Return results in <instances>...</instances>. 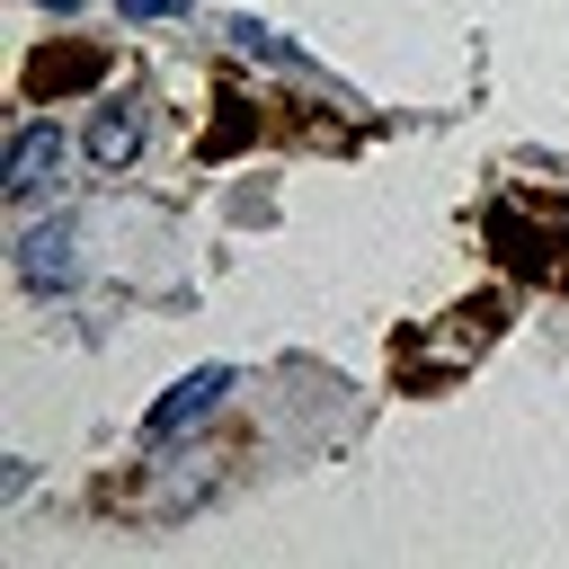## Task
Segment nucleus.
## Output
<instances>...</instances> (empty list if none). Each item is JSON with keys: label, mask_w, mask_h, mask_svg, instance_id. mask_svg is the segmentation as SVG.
Segmentation results:
<instances>
[{"label": "nucleus", "mask_w": 569, "mask_h": 569, "mask_svg": "<svg viewBox=\"0 0 569 569\" xmlns=\"http://www.w3.org/2000/svg\"><path fill=\"white\" fill-rule=\"evenodd\" d=\"M116 9H124V18H178L187 0H116Z\"/></svg>", "instance_id": "obj_8"}, {"label": "nucleus", "mask_w": 569, "mask_h": 569, "mask_svg": "<svg viewBox=\"0 0 569 569\" xmlns=\"http://www.w3.org/2000/svg\"><path fill=\"white\" fill-rule=\"evenodd\" d=\"M98 80V53L89 44H44L36 71H27V98H62V89H89Z\"/></svg>", "instance_id": "obj_6"}, {"label": "nucleus", "mask_w": 569, "mask_h": 569, "mask_svg": "<svg viewBox=\"0 0 569 569\" xmlns=\"http://www.w3.org/2000/svg\"><path fill=\"white\" fill-rule=\"evenodd\" d=\"M53 169H62V133H53V124H27V133L9 142V160H0V196L18 204V196H36Z\"/></svg>", "instance_id": "obj_5"}, {"label": "nucleus", "mask_w": 569, "mask_h": 569, "mask_svg": "<svg viewBox=\"0 0 569 569\" xmlns=\"http://www.w3.org/2000/svg\"><path fill=\"white\" fill-rule=\"evenodd\" d=\"M44 9H80V0H44Z\"/></svg>", "instance_id": "obj_9"}, {"label": "nucleus", "mask_w": 569, "mask_h": 569, "mask_svg": "<svg viewBox=\"0 0 569 569\" xmlns=\"http://www.w3.org/2000/svg\"><path fill=\"white\" fill-rule=\"evenodd\" d=\"M231 44H240V53H258V62H293V44H284L276 27H258V18H231Z\"/></svg>", "instance_id": "obj_7"}, {"label": "nucleus", "mask_w": 569, "mask_h": 569, "mask_svg": "<svg viewBox=\"0 0 569 569\" xmlns=\"http://www.w3.org/2000/svg\"><path fill=\"white\" fill-rule=\"evenodd\" d=\"M71 276H80V231H71V213H53V222H36V231L18 240V284L62 293Z\"/></svg>", "instance_id": "obj_3"}, {"label": "nucleus", "mask_w": 569, "mask_h": 569, "mask_svg": "<svg viewBox=\"0 0 569 569\" xmlns=\"http://www.w3.org/2000/svg\"><path fill=\"white\" fill-rule=\"evenodd\" d=\"M80 151H89V169H124V160L142 151V89H124V98H107V107L89 116V133H80Z\"/></svg>", "instance_id": "obj_4"}, {"label": "nucleus", "mask_w": 569, "mask_h": 569, "mask_svg": "<svg viewBox=\"0 0 569 569\" xmlns=\"http://www.w3.org/2000/svg\"><path fill=\"white\" fill-rule=\"evenodd\" d=\"M489 249L525 276V284H551L560 258H569V204H489Z\"/></svg>", "instance_id": "obj_1"}, {"label": "nucleus", "mask_w": 569, "mask_h": 569, "mask_svg": "<svg viewBox=\"0 0 569 569\" xmlns=\"http://www.w3.org/2000/svg\"><path fill=\"white\" fill-rule=\"evenodd\" d=\"M222 391H231V365H196L187 382H169V391L151 400L142 436H151V445H178V436H187V427H196V418H204V409H213Z\"/></svg>", "instance_id": "obj_2"}]
</instances>
